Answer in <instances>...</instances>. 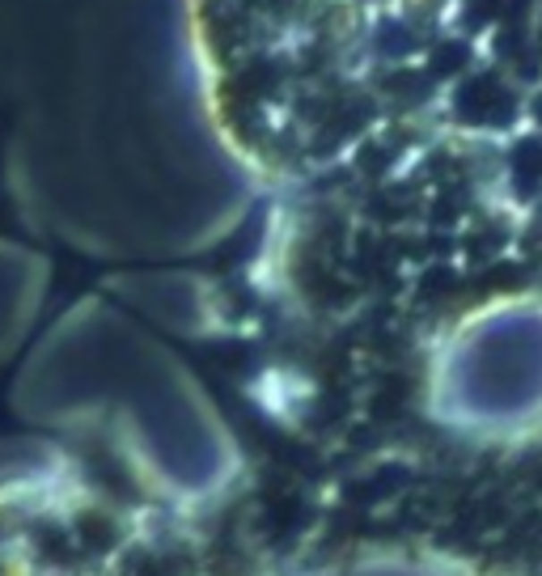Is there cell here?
Masks as SVG:
<instances>
[{"mask_svg": "<svg viewBox=\"0 0 542 576\" xmlns=\"http://www.w3.org/2000/svg\"><path fill=\"white\" fill-rule=\"evenodd\" d=\"M174 521L131 449L80 424L0 470V576H174Z\"/></svg>", "mask_w": 542, "mask_h": 576, "instance_id": "1", "label": "cell"}]
</instances>
